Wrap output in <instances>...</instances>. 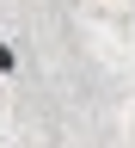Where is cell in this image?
Here are the masks:
<instances>
[{"mask_svg": "<svg viewBox=\"0 0 135 148\" xmlns=\"http://www.w3.org/2000/svg\"><path fill=\"white\" fill-rule=\"evenodd\" d=\"M0 74H18V49L12 43H0Z\"/></svg>", "mask_w": 135, "mask_h": 148, "instance_id": "cell-1", "label": "cell"}]
</instances>
